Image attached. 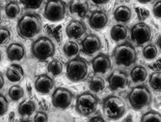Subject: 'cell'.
I'll return each instance as SVG.
<instances>
[{"mask_svg":"<svg viewBox=\"0 0 161 122\" xmlns=\"http://www.w3.org/2000/svg\"><path fill=\"white\" fill-rule=\"evenodd\" d=\"M42 30V19L38 13H25L19 19L17 31L20 38L29 40L36 37Z\"/></svg>","mask_w":161,"mask_h":122,"instance_id":"obj_1","label":"cell"},{"mask_svg":"<svg viewBox=\"0 0 161 122\" xmlns=\"http://www.w3.org/2000/svg\"><path fill=\"white\" fill-rule=\"evenodd\" d=\"M127 99L134 110H143L152 103L153 95L150 89L146 86H137L130 89L127 94Z\"/></svg>","mask_w":161,"mask_h":122,"instance_id":"obj_2","label":"cell"},{"mask_svg":"<svg viewBox=\"0 0 161 122\" xmlns=\"http://www.w3.org/2000/svg\"><path fill=\"white\" fill-rule=\"evenodd\" d=\"M113 58L118 66H130L137 61V53L131 43L123 42L115 47L113 51Z\"/></svg>","mask_w":161,"mask_h":122,"instance_id":"obj_3","label":"cell"},{"mask_svg":"<svg viewBox=\"0 0 161 122\" xmlns=\"http://www.w3.org/2000/svg\"><path fill=\"white\" fill-rule=\"evenodd\" d=\"M31 52L34 58L40 62H46L52 58L55 53V45L53 41L47 37H40L33 41Z\"/></svg>","mask_w":161,"mask_h":122,"instance_id":"obj_4","label":"cell"},{"mask_svg":"<svg viewBox=\"0 0 161 122\" xmlns=\"http://www.w3.org/2000/svg\"><path fill=\"white\" fill-rule=\"evenodd\" d=\"M66 75L71 82L84 81L88 76V64L81 57H75L69 60L67 64Z\"/></svg>","mask_w":161,"mask_h":122,"instance_id":"obj_5","label":"cell"},{"mask_svg":"<svg viewBox=\"0 0 161 122\" xmlns=\"http://www.w3.org/2000/svg\"><path fill=\"white\" fill-rule=\"evenodd\" d=\"M102 110L109 119L117 120L125 114V104L120 97L109 95L102 102Z\"/></svg>","mask_w":161,"mask_h":122,"instance_id":"obj_6","label":"cell"},{"mask_svg":"<svg viewBox=\"0 0 161 122\" xmlns=\"http://www.w3.org/2000/svg\"><path fill=\"white\" fill-rule=\"evenodd\" d=\"M98 103L99 100L96 95L90 93H83L76 98L75 109L80 115L89 116L97 111Z\"/></svg>","mask_w":161,"mask_h":122,"instance_id":"obj_7","label":"cell"},{"mask_svg":"<svg viewBox=\"0 0 161 122\" xmlns=\"http://www.w3.org/2000/svg\"><path fill=\"white\" fill-rule=\"evenodd\" d=\"M66 3L64 1H47L45 7V18L51 22L61 21L66 16Z\"/></svg>","mask_w":161,"mask_h":122,"instance_id":"obj_8","label":"cell"},{"mask_svg":"<svg viewBox=\"0 0 161 122\" xmlns=\"http://www.w3.org/2000/svg\"><path fill=\"white\" fill-rule=\"evenodd\" d=\"M130 38L137 46L148 43L152 39L151 27L145 22H138L130 29Z\"/></svg>","mask_w":161,"mask_h":122,"instance_id":"obj_9","label":"cell"},{"mask_svg":"<svg viewBox=\"0 0 161 122\" xmlns=\"http://www.w3.org/2000/svg\"><path fill=\"white\" fill-rule=\"evenodd\" d=\"M72 99H74V94L70 90L65 88H57L53 91L51 97L52 105L56 109L60 110L68 109L72 102Z\"/></svg>","mask_w":161,"mask_h":122,"instance_id":"obj_10","label":"cell"},{"mask_svg":"<svg viewBox=\"0 0 161 122\" xmlns=\"http://www.w3.org/2000/svg\"><path fill=\"white\" fill-rule=\"evenodd\" d=\"M107 82L109 85V88L113 91L118 90V89H123L126 88L129 84L126 73L119 69L114 70L108 76Z\"/></svg>","mask_w":161,"mask_h":122,"instance_id":"obj_11","label":"cell"},{"mask_svg":"<svg viewBox=\"0 0 161 122\" xmlns=\"http://www.w3.org/2000/svg\"><path fill=\"white\" fill-rule=\"evenodd\" d=\"M82 52L85 55L92 56L97 53L101 48V40L95 34L87 35L81 41Z\"/></svg>","mask_w":161,"mask_h":122,"instance_id":"obj_12","label":"cell"},{"mask_svg":"<svg viewBox=\"0 0 161 122\" xmlns=\"http://www.w3.org/2000/svg\"><path fill=\"white\" fill-rule=\"evenodd\" d=\"M54 80L47 74H41L35 80L34 87L41 94H48L54 88Z\"/></svg>","mask_w":161,"mask_h":122,"instance_id":"obj_13","label":"cell"},{"mask_svg":"<svg viewBox=\"0 0 161 122\" xmlns=\"http://www.w3.org/2000/svg\"><path fill=\"white\" fill-rule=\"evenodd\" d=\"M89 25L94 30H101L106 27L108 23V17L104 11L97 10L94 11L89 17Z\"/></svg>","mask_w":161,"mask_h":122,"instance_id":"obj_14","label":"cell"},{"mask_svg":"<svg viewBox=\"0 0 161 122\" xmlns=\"http://www.w3.org/2000/svg\"><path fill=\"white\" fill-rule=\"evenodd\" d=\"M86 33V26L82 21L70 20L66 27V34L71 40H79Z\"/></svg>","mask_w":161,"mask_h":122,"instance_id":"obj_15","label":"cell"},{"mask_svg":"<svg viewBox=\"0 0 161 122\" xmlns=\"http://www.w3.org/2000/svg\"><path fill=\"white\" fill-rule=\"evenodd\" d=\"M92 66L96 74H104L111 68V60L105 54H99L93 59Z\"/></svg>","mask_w":161,"mask_h":122,"instance_id":"obj_16","label":"cell"},{"mask_svg":"<svg viewBox=\"0 0 161 122\" xmlns=\"http://www.w3.org/2000/svg\"><path fill=\"white\" fill-rule=\"evenodd\" d=\"M6 54L8 59L12 61V62H14V61H20L23 59L25 55V48L21 43L14 42L11 43L7 47Z\"/></svg>","mask_w":161,"mask_h":122,"instance_id":"obj_17","label":"cell"},{"mask_svg":"<svg viewBox=\"0 0 161 122\" xmlns=\"http://www.w3.org/2000/svg\"><path fill=\"white\" fill-rule=\"evenodd\" d=\"M69 8L71 14H76L80 19H84L89 13V3L87 1H69Z\"/></svg>","mask_w":161,"mask_h":122,"instance_id":"obj_18","label":"cell"},{"mask_svg":"<svg viewBox=\"0 0 161 122\" xmlns=\"http://www.w3.org/2000/svg\"><path fill=\"white\" fill-rule=\"evenodd\" d=\"M24 71L23 68L17 64L11 65L6 70V77L12 83H19L23 79Z\"/></svg>","mask_w":161,"mask_h":122,"instance_id":"obj_19","label":"cell"},{"mask_svg":"<svg viewBox=\"0 0 161 122\" xmlns=\"http://www.w3.org/2000/svg\"><path fill=\"white\" fill-rule=\"evenodd\" d=\"M131 16H132L131 10L129 9V7H127L125 5H120L114 11L115 20L118 22H121V23L128 22L131 19Z\"/></svg>","mask_w":161,"mask_h":122,"instance_id":"obj_20","label":"cell"},{"mask_svg":"<svg viewBox=\"0 0 161 122\" xmlns=\"http://www.w3.org/2000/svg\"><path fill=\"white\" fill-rule=\"evenodd\" d=\"M18 112L20 116H30L36 112V104L30 99H25L19 105Z\"/></svg>","mask_w":161,"mask_h":122,"instance_id":"obj_21","label":"cell"},{"mask_svg":"<svg viewBox=\"0 0 161 122\" xmlns=\"http://www.w3.org/2000/svg\"><path fill=\"white\" fill-rule=\"evenodd\" d=\"M148 77V71L142 66H136L130 71V78L133 83H144Z\"/></svg>","mask_w":161,"mask_h":122,"instance_id":"obj_22","label":"cell"},{"mask_svg":"<svg viewBox=\"0 0 161 122\" xmlns=\"http://www.w3.org/2000/svg\"><path fill=\"white\" fill-rule=\"evenodd\" d=\"M127 28L122 24H116L111 28L110 36L111 39L115 41L125 40L127 37Z\"/></svg>","mask_w":161,"mask_h":122,"instance_id":"obj_23","label":"cell"},{"mask_svg":"<svg viewBox=\"0 0 161 122\" xmlns=\"http://www.w3.org/2000/svg\"><path fill=\"white\" fill-rule=\"evenodd\" d=\"M88 87H89L90 90H92L93 93H102L105 88V81L100 76L95 75L88 82Z\"/></svg>","mask_w":161,"mask_h":122,"instance_id":"obj_24","label":"cell"},{"mask_svg":"<svg viewBox=\"0 0 161 122\" xmlns=\"http://www.w3.org/2000/svg\"><path fill=\"white\" fill-rule=\"evenodd\" d=\"M5 13H6V16L9 19H16L20 13V8H19V3L14 1L8 2L7 5L5 6Z\"/></svg>","mask_w":161,"mask_h":122,"instance_id":"obj_25","label":"cell"},{"mask_svg":"<svg viewBox=\"0 0 161 122\" xmlns=\"http://www.w3.org/2000/svg\"><path fill=\"white\" fill-rule=\"evenodd\" d=\"M47 71L53 76L60 75L63 71V63L58 59H53L47 65Z\"/></svg>","mask_w":161,"mask_h":122,"instance_id":"obj_26","label":"cell"},{"mask_svg":"<svg viewBox=\"0 0 161 122\" xmlns=\"http://www.w3.org/2000/svg\"><path fill=\"white\" fill-rule=\"evenodd\" d=\"M63 51L67 57H69V58L75 57L79 52V45L75 41H68L64 45Z\"/></svg>","mask_w":161,"mask_h":122,"instance_id":"obj_27","label":"cell"},{"mask_svg":"<svg viewBox=\"0 0 161 122\" xmlns=\"http://www.w3.org/2000/svg\"><path fill=\"white\" fill-rule=\"evenodd\" d=\"M158 55V48L155 44L150 43L143 48V57L147 60L153 61L154 60Z\"/></svg>","mask_w":161,"mask_h":122,"instance_id":"obj_28","label":"cell"},{"mask_svg":"<svg viewBox=\"0 0 161 122\" xmlns=\"http://www.w3.org/2000/svg\"><path fill=\"white\" fill-rule=\"evenodd\" d=\"M9 97L12 101H19V99H21L24 95V90L20 86L14 85L13 87L10 88L9 91H8Z\"/></svg>","mask_w":161,"mask_h":122,"instance_id":"obj_29","label":"cell"},{"mask_svg":"<svg viewBox=\"0 0 161 122\" xmlns=\"http://www.w3.org/2000/svg\"><path fill=\"white\" fill-rule=\"evenodd\" d=\"M140 122H161L160 114L154 111L147 112L142 115Z\"/></svg>","mask_w":161,"mask_h":122,"instance_id":"obj_30","label":"cell"},{"mask_svg":"<svg viewBox=\"0 0 161 122\" xmlns=\"http://www.w3.org/2000/svg\"><path fill=\"white\" fill-rule=\"evenodd\" d=\"M150 86L154 90H160L161 88V84H160V72H153L150 75V79H149Z\"/></svg>","mask_w":161,"mask_h":122,"instance_id":"obj_31","label":"cell"},{"mask_svg":"<svg viewBox=\"0 0 161 122\" xmlns=\"http://www.w3.org/2000/svg\"><path fill=\"white\" fill-rule=\"evenodd\" d=\"M11 40V32L6 27H0V46L7 44Z\"/></svg>","mask_w":161,"mask_h":122,"instance_id":"obj_32","label":"cell"},{"mask_svg":"<svg viewBox=\"0 0 161 122\" xmlns=\"http://www.w3.org/2000/svg\"><path fill=\"white\" fill-rule=\"evenodd\" d=\"M8 107H9V102L7 98L0 93V116H3L7 111H8Z\"/></svg>","mask_w":161,"mask_h":122,"instance_id":"obj_33","label":"cell"},{"mask_svg":"<svg viewBox=\"0 0 161 122\" xmlns=\"http://www.w3.org/2000/svg\"><path fill=\"white\" fill-rule=\"evenodd\" d=\"M135 12H136V14H137V18L139 20L141 21H144L145 19H147L149 18V11L147 9H144V8H136L135 7Z\"/></svg>","mask_w":161,"mask_h":122,"instance_id":"obj_34","label":"cell"},{"mask_svg":"<svg viewBox=\"0 0 161 122\" xmlns=\"http://www.w3.org/2000/svg\"><path fill=\"white\" fill-rule=\"evenodd\" d=\"M43 2L42 1H22L21 4L26 8V9H30V10H36L39 9L42 4Z\"/></svg>","mask_w":161,"mask_h":122,"instance_id":"obj_35","label":"cell"},{"mask_svg":"<svg viewBox=\"0 0 161 122\" xmlns=\"http://www.w3.org/2000/svg\"><path fill=\"white\" fill-rule=\"evenodd\" d=\"M47 121H48V116L45 112L40 111L36 113L34 116V122H47Z\"/></svg>","mask_w":161,"mask_h":122,"instance_id":"obj_36","label":"cell"},{"mask_svg":"<svg viewBox=\"0 0 161 122\" xmlns=\"http://www.w3.org/2000/svg\"><path fill=\"white\" fill-rule=\"evenodd\" d=\"M153 16L156 19H160V17H161V2L160 1H156L153 4Z\"/></svg>","mask_w":161,"mask_h":122,"instance_id":"obj_37","label":"cell"},{"mask_svg":"<svg viewBox=\"0 0 161 122\" xmlns=\"http://www.w3.org/2000/svg\"><path fill=\"white\" fill-rule=\"evenodd\" d=\"M88 122H106L105 119L100 116V115H96V116H93L92 118H90V120Z\"/></svg>","mask_w":161,"mask_h":122,"instance_id":"obj_38","label":"cell"},{"mask_svg":"<svg viewBox=\"0 0 161 122\" xmlns=\"http://www.w3.org/2000/svg\"><path fill=\"white\" fill-rule=\"evenodd\" d=\"M4 84H5V81H4V77L3 75L0 73V89H1L3 87H4Z\"/></svg>","mask_w":161,"mask_h":122,"instance_id":"obj_39","label":"cell"},{"mask_svg":"<svg viewBox=\"0 0 161 122\" xmlns=\"http://www.w3.org/2000/svg\"><path fill=\"white\" fill-rule=\"evenodd\" d=\"M40 106L42 107V109H45V110H47V109H48V107H47L46 101H41V102H40Z\"/></svg>","mask_w":161,"mask_h":122,"instance_id":"obj_40","label":"cell"},{"mask_svg":"<svg viewBox=\"0 0 161 122\" xmlns=\"http://www.w3.org/2000/svg\"><path fill=\"white\" fill-rule=\"evenodd\" d=\"M14 113L12 112L9 114V122H14Z\"/></svg>","mask_w":161,"mask_h":122,"instance_id":"obj_41","label":"cell"},{"mask_svg":"<svg viewBox=\"0 0 161 122\" xmlns=\"http://www.w3.org/2000/svg\"><path fill=\"white\" fill-rule=\"evenodd\" d=\"M27 90H28L29 95H31L32 94V88H31V85L30 84H27Z\"/></svg>","mask_w":161,"mask_h":122,"instance_id":"obj_42","label":"cell"},{"mask_svg":"<svg viewBox=\"0 0 161 122\" xmlns=\"http://www.w3.org/2000/svg\"><path fill=\"white\" fill-rule=\"evenodd\" d=\"M106 3H107L106 1H94V4H96V5H103Z\"/></svg>","mask_w":161,"mask_h":122,"instance_id":"obj_43","label":"cell"},{"mask_svg":"<svg viewBox=\"0 0 161 122\" xmlns=\"http://www.w3.org/2000/svg\"><path fill=\"white\" fill-rule=\"evenodd\" d=\"M156 45H157V46L159 47V49H160V36H158V39H157V44H156ZM157 46H156V47H157Z\"/></svg>","mask_w":161,"mask_h":122,"instance_id":"obj_44","label":"cell"},{"mask_svg":"<svg viewBox=\"0 0 161 122\" xmlns=\"http://www.w3.org/2000/svg\"><path fill=\"white\" fill-rule=\"evenodd\" d=\"M16 122H30V121H28V120H25V119H20V120H18Z\"/></svg>","mask_w":161,"mask_h":122,"instance_id":"obj_45","label":"cell"},{"mask_svg":"<svg viewBox=\"0 0 161 122\" xmlns=\"http://www.w3.org/2000/svg\"><path fill=\"white\" fill-rule=\"evenodd\" d=\"M1 59H2V56H1V52H0V62H1Z\"/></svg>","mask_w":161,"mask_h":122,"instance_id":"obj_46","label":"cell"},{"mask_svg":"<svg viewBox=\"0 0 161 122\" xmlns=\"http://www.w3.org/2000/svg\"><path fill=\"white\" fill-rule=\"evenodd\" d=\"M0 19H1V8H0Z\"/></svg>","mask_w":161,"mask_h":122,"instance_id":"obj_47","label":"cell"}]
</instances>
